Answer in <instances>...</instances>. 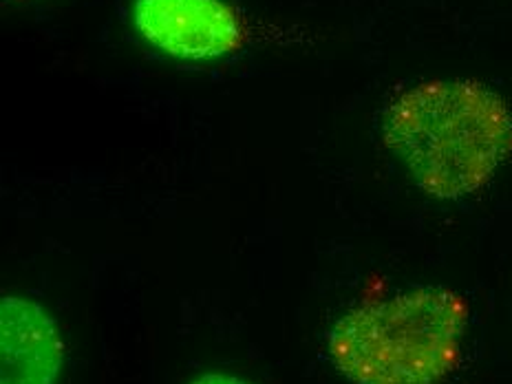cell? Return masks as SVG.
<instances>
[{
    "label": "cell",
    "instance_id": "1",
    "mask_svg": "<svg viewBox=\"0 0 512 384\" xmlns=\"http://www.w3.org/2000/svg\"><path fill=\"white\" fill-rule=\"evenodd\" d=\"M382 135L426 195L460 199L484 188L512 155V113L484 84L431 80L389 104Z\"/></svg>",
    "mask_w": 512,
    "mask_h": 384
},
{
    "label": "cell",
    "instance_id": "2",
    "mask_svg": "<svg viewBox=\"0 0 512 384\" xmlns=\"http://www.w3.org/2000/svg\"><path fill=\"white\" fill-rule=\"evenodd\" d=\"M468 305L444 287H418L351 309L329 332L336 369L354 384H437L462 356Z\"/></svg>",
    "mask_w": 512,
    "mask_h": 384
},
{
    "label": "cell",
    "instance_id": "3",
    "mask_svg": "<svg viewBox=\"0 0 512 384\" xmlns=\"http://www.w3.org/2000/svg\"><path fill=\"white\" fill-rule=\"evenodd\" d=\"M131 16L146 45L181 62L219 60L243 45L241 18L226 0H135Z\"/></svg>",
    "mask_w": 512,
    "mask_h": 384
},
{
    "label": "cell",
    "instance_id": "4",
    "mask_svg": "<svg viewBox=\"0 0 512 384\" xmlns=\"http://www.w3.org/2000/svg\"><path fill=\"white\" fill-rule=\"evenodd\" d=\"M64 343L56 318L34 298L0 301V384H58Z\"/></svg>",
    "mask_w": 512,
    "mask_h": 384
},
{
    "label": "cell",
    "instance_id": "5",
    "mask_svg": "<svg viewBox=\"0 0 512 384\" xmlns=\"http://www.w3.org/2000/svg\"><path fill=\"white\" fill-rule=\"evenodd\" d=\"M190 384H250V382H245L237 376H228V373H204V376L195 378Z\"/></svg>",
    "mask_w": 512,
    "mask_h": 384
}]
</instances>
